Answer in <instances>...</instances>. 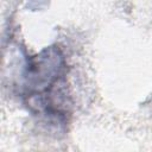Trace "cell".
<instances>
[{
  "mask_svg": "<svg viewBox=\"0 0 152 152\" xmlns=\"http://www.w3.org/2000/svg\"><path fill=\"white\" fill-rule=\"evenodd\" d=\"M65 66L64 56L56 46H49L27 59L23 95L32 112L58 121L65 120Z\"/></svg>",
  "mask_w": 152,
  "mask_h": 152,
  "instance_id": "1",
  "label": "cell"
}]
</instances>
